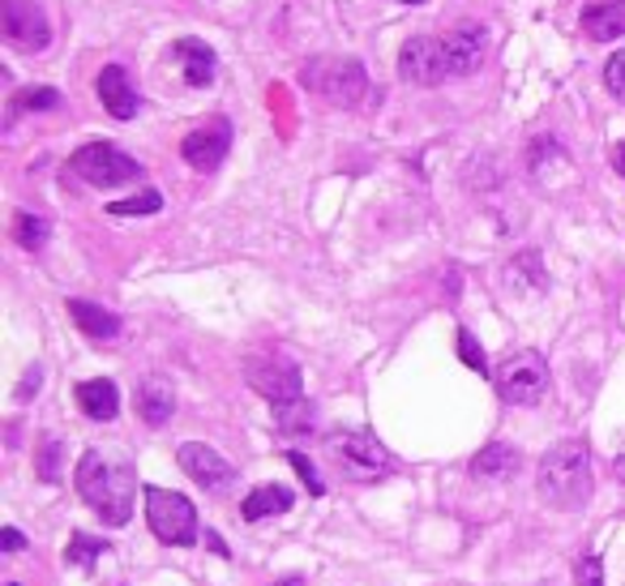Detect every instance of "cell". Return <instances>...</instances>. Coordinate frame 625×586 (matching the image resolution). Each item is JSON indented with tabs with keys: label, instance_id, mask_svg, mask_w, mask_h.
<instances>
[{
	"label": "cell",
	"instance_id": "cell-37",
	"mask_svg": "<svg viewBox=\"0 0 625 586\" xmlns=\"http://www.w3.org/2000/svg\"><path fill=\"white\" fill-rule=\"evenodd\" d=\"M403 4H424V0H403Z\"/></svg>",
	"mask_w": 625,
	"mask_h": 586
},
{
	"label": "cell",
	"instance_id": "cell-27",
	"mask_svg": "<svg viewBox=\"0 0 625 586\" xmlns=\"http://www.w3.org/2000/svg\"><path fill=\"white\" fill-rule=\"evenodd\" d=\"M459 360L468 364L471 373H480V377L488 373V360H484V347L475 342V335H471V330H459Z\"/></svg>",
	"mask_w": 625,
	"mask_h": 586
},
{
	"label": "cell",
	"instance_id": "cell-33",
	"mask_svg": "<svg viewBox=\"0 0 625 586\" xmlns=\"http://www.w3.org/2000/svg\"><path fill=\"white\" fill-rule=\"evenodd\" d=\"M0 548H4V552H17V548H26V539H22V531L4 527V531H0Z\"/></svg>",
	"mask_w": 625,
	"mask_h": 586
},
{
	"label": "cell",
	"instance_id": "cell-23",
	"mask_svg": "<svg viewBox=\"0 0 625 586\" xmlns=\"http://www.w3.org/2000/svg\"><path fill=\"white\" fill-rule=\"evenodd\" d=\"M48 107H60V91H52V86H31V91H22L9 103L13 116L17 112H48Z\"/></svg>",
	"mask_w": 625,
	"mask_h": 586
},
{
	"label": "cell",
	"instance_id": "cell-4",
	"mask_svg": "<svg viewBox=\"0 0 625 586\" xmlns=\"http://www.w3.org/2000/svg\"><path fill=\"white\" fill-rule=\"evenodd\" d=\"M300 82L309 86L312 95H321L326 103L334 107H356L368 91V78H365V65L352 60V56H317L305 65Z\"/></svg>",
	"mask_w": 625,
	"mask_h": 586
},
{
	"label": "cell",
	"instance_id": "cell-25",
	"mask_svg": "<svg viewBox=\"0 0 625 586\" xmlns=\"http://www.w3.org/2000/svg\"><path fill=\"white\" fill-rule=\"evenodd\" d=\"M155 210H163V197H158L155 189H146V194H138V197H129V201H111V206H107V214H116V219L155 214Z\"/></svg>",
	"mask_w": 625,
	"mask_h": 586
},
{
	"label": "cell",
	"instance_id": "cell-17",
	"mask_svg": "<svg viewBox=\"0 0 625 586\" xmlns=\"http://www.w3.org/2000/svg\"><path fill=\"white\" fill-rule=\"evenodd\" d=\"M515 471H519V449H515V445H502V441L484 445V449L471 458V476H475V480L502 484V480H510Z\"/></svg>",
	"mask_w": 625,
	"mask_h": 586
},
{
	"label": "cell",
	"instance_id": "cell-19",
	"mask_svg": "<svg viewBox=\"0 0 625 586\" xmlns=\"http://www.w3.org/2000/svg\"><path fill=\"white\" fill-rule=\"evenodd\" d=\"M78 407H82V415L86 420H116V411H120V390L107 382V377H95V382H82L78 386Z\"/></svg>",
	"mask_w": 625,
	"mask_h": 586
},
{
	"label": "cell",
	"instance_id": "cell-6",
	"mask_svg": "<svg viewBox=\"0 0 625 586\" xmlns=\"http://www.w3.org/2000/svg\"><path fill=\"white\" fill-rule=\"evenodd\" d=\"M493 382H497V394L506 402L535 407L544 398V390H549V364H544L540 351H515V355L502 360V368L493 373Z\"/></svg>",
	"mask_w": 625,
	"mask_h": 586
},
{
	"label": "cell",
	"instance_id": "cell-9",
	"mask_svg": "<svg viewBox=\"0 0 625 586\" xmlns=\"http://www.w3.org/2000/svg\"><path fill=\"white\" fill-rule=\"evenodd\" d=\"M0 26L9 44L26 51H44L52 44V26L35 0H0Z\"/></svg>",
	"mask_w": 625,
	"mask_h": 586
},
{
	"label": "cell",
	"instance_id": "cell-29",
	"mask_svg": "<svg viewBox=\"0 0 625 586\" xmlns=\"http://www.w3.org/2000/svg\"><path fill=\"white\" fill-rule=\"evenodd\" d=\"M287 462H292V467H296V476H300V480L309 484L312 496H321V492H326V484H321V476H317V467H312V462H309V458H305V454H300V449H287Z\"/></svg>",
	"mask_w": 625,
	"mask_h": 586
},
{
	"label": "cell",
	"instance_id": "cell-16",
	"mask_svg": "<svg viewBox=\"0 0 625 586\" xmlns=\"http://www.w3.org/2000/svg\"><path fill=\"white\" fill-rule=\"evenodd\" d=\"M582 31H587V39H595V44H613V39H622L625 35V0H595V4H587L582 9Z\"/></svg>",
	"mask_w": 625,
	"mask_h": 586
},
{
	"label": "cell",
	"instance_id": "cell-15",
	"mask_svg": "<svg viewBox=\"0 0 625 586\" xmlns=\"http://www.w3.org/2000/svg\"><path fill=\"white\" fill-rule=\"evenodd\" d=\"M95 91H99L104 107L116 120H133L138 116V91H133V82H129V73L120 65H107L99 73V82H95Z\"/></svg>",
	"mask_w": 625,
	"mask_h": 586
},
{
	"label": "cell",
	"instance_id": "cell-26",
	"mask_svg": "<svg viewBox=\"0 0 625 586\" xmlns=\"http://www.w3.org/2000/svg\"><path fill=\"white\" fill-rule=\"evenodd\" d=\"M274 424H279V433H309V429H312V407H309V402L283 407V411H274Z\"/></svg>",
	"mask_w": 625,
	"mask_h": 586
},
{
	"label": "cell",
	"instance_id": "cell-3",
	"mask_svg": "<svg viewBox=\"0 0 625 586\" xmlns=\"http://www.w3.org/2000/svg\"><path fill=\"white\" fill-rule=\"evenodd\" d=\"M326 454L334 462V471L352 484H377L386 476H394V458L373 433H330Z\"/></svg>",
	"mask_w": 625,
	"mask_h": 586
},
{
	"label": "cell",
	"instance_id": "cell-35",
	"mask_svg": "<svg viewBox=\"0 0 625 586\" xmlns=\"http://www.w3.org/2000/svg\"><path fill=\"white\" fill-rule=\"evenodd\" d=\"M613 476H617V480H622V484H625V454H622V458H617V462H613Z\"/></svg>",
	"mask_w": 625,
	"mask_h": 586
},
{
	"label": "cell",
	"instance_id": "cell-7",
	"mask_svg": "<svg viewBox=\"0 0 625 586\" xmlns=\"http://www.w3.org/2000/svg\"><path fill=\"white\" fill-rule=\"evenodd\" d=\"M69 167H73V176H82V180L95 185V189H116V185H129V180L142 176V163L129 159L125 150H116L111 142H91V146H82L73 159H69Z\"/></svg>",
	"mask_w": 625,
	"mask_h": 586
},
{
	"label": "cell",
	"instance_id": "cell-28",
	"mask_svg": "<svg viewBox=\"0 0 625 586\" xmlns=\"http://www.w3.org/2000/svg\"><path fill=\"white\" fill-rule=\"evenodd\" d=\"M574 583L578 586H604V565H600V556H595V552H582V556L574 561Z\"/></svg>",
	"mask_w": 625,
	"mask_h": 586
},
{
	"label": "cell",
	"instance_id": "cell-1",
	"mask_svg": "<svg viewBox=\"0 0 625 586\" xmlns=\"http://www.w3.org/2000/svg\"><path fill=\"white\" fill-rule=\"evenodd\" d=\"M73 484L82 492V501L111 527H125L133 518V492H138V471L129 458H116L104 449H86L78 458V476Z\"/></svg>",
	"mask_w": 625,
	"mask_h": 586
},
{
	"label": "cell",
	"instance_id": "cell-18",
	"mask_svg": "<svg viewBox=\"0 0 625 586\" xmlns=\"http://www.w3.org/2000/svg\"><path fill=\"white\" fill-rule=\"evenodd\" d=\"M69 317L78 321V330L86 335V339L95 342H107L120 335V317L116 313H107L104 304H91V300H69Z\"/></svg>",
	"mask_w": 625,
	"mask_h": 586
},
{
	"label": "cell",
	"instance_id": "cell-22",
	"mask_svg": "<svg viewBox=\"0 0 625 586\" xmlns=\"http://www.w3.org/2000/svg\"><path fill=\"white\" fill-rule=\"evenodd\" d=\"M13 241L22 248H44L48 245V219H39V214H31V210H17L13 214Z\"/></svg>",
	"mask_w": 625,
	"mask_h": 586
},
{
	"label": "cell",
	"instance_id": "cell-10",
	"mask_svg": "<svg viewBox=\"0 0 625 586\" xmlns=\"http://www.w3.org/2000/svg\"><path fill=\"white\" fill-rule=\"evenodd\" d=\"M399 78L412 82V86H437L441 78H450L441 39H428V35L408 39V44H403V56H399Z\"/></svg>",
	"mask_w": 625,
	"mask_h": 586
},
{
	"label": "cell",
	"instance_id": "cell-36",
	"mask_svg": "<svg viewBox=\"0 0 625 586\" xmlns=\"http://www.w3.org/2000/svg\"><path fill=\"white\" fill-rule=\"evenodd\" d=\"M270 586H305V578H296V574H292V578H279V583H270Z\"/></svg>",
	"mask_w": 625,
	"mask_h": 586
},
{
	"label": "cell",
	"instance_id": "cell-5",
	"mask_svg": "<svg viewBox=\"0 0 625 586\" xmlns=\"http://www.w3.org/2000/svg\"><path fill=\"white\" fill-rule=\"evenodd\" d=\"M146 523L163 543H176V548H189L198 543V509L189 496L180 492H167L146 484Z\"/></svg>",
	"mask_w": 625,
	"mask_h": 586
},
{
	"label": "cell",
	"instance_id": "cell-32",
	"mask_svg": "<svg viewBox=\"0 0 625 586\" xmlns=\"http://www.w3.org/2000/svg\"><path fill=\"white\" fill-rule=\"evenodd\" d=\"M39 382H44V368L35 364V368H31L26 377H22V386H17V402H26L31 394H39Z\"/></svg>",
	"mask_w": 625,
	"mask_h": 586
},
{
	"label": "cell",
	"instance_id": "cell-12",
	"mask_svg": "<svg viewBox=\"0 0 625 586\" xmlns=\"http://www.w3.org/2000/svg\"><path fill=\"white\" fill-rule=\"evenodd\" d=\"M227 150H232V125H227L223 116L207 120L202 129H193V133L180 142V154H185V163H189L193 172H214V167L227 159Z\"/></svg>",
	"mask_w": 625,
	"mask_h": 586
},
{
	"label": "cell",
	"instance_id": "cell-11",
	"mask_svg": "<svg viewBox=\"0 0 625 586\" xmlns=\"http://www.w3.org/2000/svg\"><path fill=\"white\" fill-rule=\"evenodd\" d=\"M176 462H180V471H185L193 484H202V489L210 492H223L236 480V467H232L219 449L202 445V441H185L180 454H176Z\"/></svg>",
	"mask_w": 625,
	"mask_h": 586
},
{
	"label": "cell",
	"instance_id": "cell-31",
	"mask_svg": "<svg viewBox=\"0 0 625 586\" xmlns=\"http://www.w3.org/2000/svg\"><path fill=\"white\" fill-rule=\"evenodd\" d=\"M604 86H609V95L625 103V51H617V56L604 65Z\"/></svg>",
	"mask_w": 625,
	"mask_h": 586
},
{
	"label": "cell",
	"instance_id": "cell-38",
	"mask_svg": "<svg viewBox=\"0 0 625 586\" xmlns=\"http://www.w3.org/2000/svg\"><path fill=\"white\" fill-rule=\"evenodd\" d=\"M9 586H22V583H9Z\"/></svg>",
	"mask_w": 625,
	"mask_h": 586
},
{
	"label": "cell",
	"instance_id": "cell-30",
	"mask_svg": "<svg viewBox=\"0 0 625 586\" xmlns=\"http://www.w3.org/2000/svg\"><path fill=\"white\" fill-rule=\"evenodd\" d=\"M39 480L56 484L60 480V441H44V454H39Z\"/></svg>",
	"mask_w": 625,
	"mask_h": 586
},
{
	"label": "cell",
	"instance_id": "cell-21",
	"mask_svg": "<svg viewBox=\"0 0 625 586\" xmlns=\"http://www.w3.org/2000/svg\"><path fill=\"white\" fill-rule=\"evenodd\" d=\"M172 411H176V394H172V386L158 382V377H151V382L138 390V415H142L151 429H158V424L172 420Z\"/></svg>",
	"mask_w": 625,
	"mask_h": 586
},
{
	"label": "cell",
	"instance_id": "cell-20",
	"mask_svg": "<svg viewBox=\"0 0 625 586\" xmlns=\"http://www.w3.org/2000/svg\"><path fill=\"white\" fill-rule=\"evenodd\" d=\"M292 505H296V496L287 489H279V484H258V489L245 496L240 518H245V523H261V518H270V514H287Z\"/></svg>",
	"mask_w": 625,
	"mask_h": 586
},
{
	"label": "cell",
	"instance_id": "cell-34",
	"mask_svg": "<svg viewBox=\"0 0 625 586\" xmlns=\"http://www.w3.org/2000/svg\"><path fill=\"white\" fill-rule=\"evenodd\" d=\"M613 167L625 176V142H617V150H613Z\"/></svg>",
	"mask_w": 625,
	"mask_h": 586
},
{
	"label": "cell",
	"instance_id": "cell-2",
	"mask_svg": "<svg viewBox=\"0 0 625 586\" xmlns=\"http://www.w3.org/2000/svg\"><path fill=\"white\" fill-rule=\"evenodd\" d=\"M540 501L553 505V509H582L591 501V454H587V441L566 437L557 441L544 458H540Z\"/></svg>",
	"mask_w": 625,
	"mask_h": 586
},
{
	"label": "cell",
	"instance_id": "cell-13",
	"mask_svg": "<svg viewBox=\"0 0 625 586\" xmlns=\"http://www.w3.org/2000/svg\"><path fill=\"white\" fill-rule=\"evenodd\" d=\"M484 48H488V31H484L480 22H459V26L441 39L450 78H468V73H475L480 60H484Z\"/></svg>",
	"mask_w": 625,
	"mask_h": 586
},
{
	"label": "cell",
	"instance_id": "cell-14",
	"mask_svg": "<svg viewBox=\"0 0 625 586\" xmlns=\"http://www.w3.org/2000/svg\"><path fill=\"white\" fill-rule=\"evenodd\" d=\"M172 60H176L185 86L202 91V86L214 82V51H210L202 39H176V44H172Z\"/></svg>",
	"mask_w": 625,
	"mask_h": 586
},
{
	"label": "cell",
	"instance_id": "cell-24",
	"mask_svg": "<svg viewBox=\"0 0 625 586\" xmlns=\"http://www.w3.org/2000/svg\"><path fill=\"white\" fill-rule=\"evenodd\" d=\"M111 552V543H104V539H91V536H73L69 539V561L73 565H82V570H91L95 565V556H107Z\"/></svg>",
	"mask_w": 625,
	"mask_h": 586
},
{
	"label": "cell",
	"instance_id": "cell-8",
	"mask_svg": "<svg viewBox=\"0 0 625 586\" xmlns=\"http://www.w3.org/2000/svg\"><path fill=\"white\" fill-rule=\"evenodd\" d=\"M245 377H249V386H253L274 411L305 402V377H300V368H296L292 360H279V355H270V360H249Z\"/></svg>",
	"mask_w": 625,
	"mask_h": 586
}]
</instances>
